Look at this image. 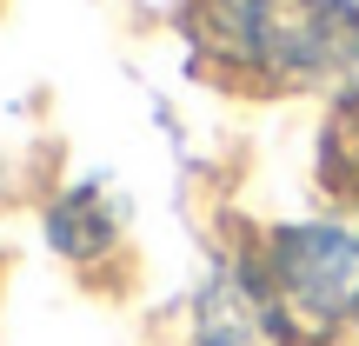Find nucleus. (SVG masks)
Masks as SVG:
<instances>
[{"instance_id": "nucleus-1", "label": "nucleus", "mask_w": 359, "mask_h": 346, "mask_svg": "<svg viewBox=\"0 0 359 346\" xmlns=\"http://www.w3.org/2000/svg\"><path fill=\"white\" fill-rule=\"evenodd\" d=\"M200 34L226 67L280 87L359 74V7L346 0H200Z\"/></svg>"}, {"instance_id": "nucleus-2", "label": "nucleus", "mask_w": 359, "mask_h": 346, "mask_svg": "<svg viewBox=\"0 0 359 346\" xmlns=\"http://www.w3.org/2000/svg\"><path fill=\"white\" fill-rule=\"evenodd\" d=\"M286 320L313 326V333H333V326L359 320V233L333 227V220H313V227H286L266 246V273Z\"/></svg>"}, {"instance_id": "nucleus-3", "label": "nucleus", "mask_w": 359, "mask_h": 346, "mask_svg": "<svg viewBox=\"0 0 359 346\" xmlns=\"http://www.w3.org/2000/svg\"><path fill=\"white\" fill-rule=\"evenodd\" d=\"M193 346H286V313L266 280L219 267L193 307Z\"/></svg>"}, {"instance_id": "nucleus-4", "label": "nucleus", "mask_w": 359, "mask_h": 346, "mask_svg": "<svg viewBox=\"0 0 359 346\" xmlns=\"http://www.w3.org/2000/svg\"><path fill=\"white\" fill-rule=\"evenodd\" d=\"M47 233H53V246H60L67 260H93L107 240H114V213H107L100 187H80V193H67V200L47 213Z\"/></svg>"}, {"instance_id": "nucleus-5", "label": "nucleus", "mask_w": 359, "mask_h": 346, "mask_svg": "<svg viewBox=\"0 0 359 346\" xmlns=\"http://www.w3.org/2000/svg\"><path fill=\"white\" fill-rule=\"evenodd\" d=\"M326 180L359 200V100H346V114L326 127Z\"/></svg>"}]
</instances>
